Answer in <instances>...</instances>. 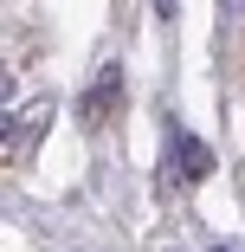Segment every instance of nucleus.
Here are the masks:
<instances>
[{"mask_svg": "<svg viewBox=\"0 0 245 252\" xmlns=\"http://www.w3.org/2000/svg\"><path fill=\"white\" fill-rule=\"evenodd\" d=\"M168 136H174V156H181V175H187V181H207V175H213V156H207V142H200V136H187L181 123H174Z\"/></svg>", "mask_w": 245, "mask_h": 252, "instance_id": "nucleus-1", "label": "nucleus"}, {"mask_svg": "<svg viewBox=\"0 0 245 252\" xmlns=\"http://www.w3.org/2000/svg\"><path fill=\"white\" fill-rule=\"evenodd\" d=\"M110 97H123V78H116V65H104V78H97V91H90V104H84V117L97 123L110 110Z\"/></svg>", "mask_w": 245, "mask_h": 252, "instance_id": "nucleus-2", "label": "nucleus"}, {"mask_svg": "<svg viewBox=\"0 0 245 252\" xmlns=\"http://www.w3.org/2000/svg\"><path fill=\"white\" fill-rule=\"evenodd\" d=\"M213 252H226V246H213Z\"/></svg>", "mask_w": 245, "mask_h": 252, "instance_id": "nucleus-3", "label": "nucleus"}]
</instances>
